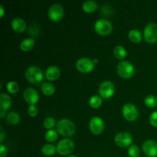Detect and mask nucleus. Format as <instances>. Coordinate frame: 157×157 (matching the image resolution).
<instances>
[{
  "label": "nucleus",
  "mask_w": 157,
  "mask_h": 157,
  "mask_svg": "<svg viewBox=\"0 0 157 157\" xmlns=\"http://www.w3.org/2000/svg\"><path fill=\"white\" fill-rule=\"evenodd\" d=\"M57 131L64 137H71L74 136L76 131L75 124L71 120L61 119L57 123Z\"/></svg>",
  "instance_id": "nucleus-1"
},
{
  "label": "nucleus",
  "mask_w": 157,
  "mask_h": 157,
  "mask_svg": "<svg viewBox=\"0 0 157 157\" xmlns=\"http://www.w3.org/2000/svg\"><path fill=\"white\" fill-rule=\"evenodd\" d=\"M25 77L29 82L32 84H38L42 81L44 78V74L42 71L37 66H31L26 69L25 72Z\"/></svg>",
  "instance_id": "nucleus-2"
},
{
  "label": "nucleus",
  "mask_w": 157,
  "mask_h": 157,
  "mask_svg": "<svg viewBox=\"0 0 157 157\" xmlns=\"http://www.w3.org/2000/svg\"><path fill=\"white\" fill-rule=\"evenodd\" d=\"M117 72L123 78H130L134 75L135 67L130 61H122L117 66Z\"/></svg>",
  "instance_id": "nucleus-3"
},
{
  "label": "nucleus",
  "mask_w": 157,
  "mask_h": 157,
  "mask_svg": "<svg viewBox=\"0 0 157 157\" xmlns=\"http://www.w3.org/2000/svg\"><path fill=\"white\" fill-rule=\"evenodd\" d=\"M57 152L61 156H69L75 150V144L70 139H63L57 144Z\"/></svg>",
  "instance_id": "nucleus-4"
},
{
  "label": "nucleus",
  "mask_w": 157,
  "mask_h": 157,
  "mask_svg": "<svg viewBox=\"0 0 157 157\" xmlns=\"http://www.w3.org/2000/svg\"><path fill=\"white\" fill-rule=\"evenodd\" d=\"M144 38L150 44L157 42V24L150 22L146 25L144 30Z\"/></svg>",
  "instance_id": "nucleus-5"
},
{
  "label": "nucleus",
  "mask_w": 157,
  "mask_h": 157,
  "mask_svg": "<svg viewBox=\"0 0 157 157\" xmlns=\"http://www.w3.org/2000/svg\"><path fill=\"white\" fill-rule=\"evenodd\" d=\"M94 30L101 35H107L111 33L113 25L110 21L104 18L98 20L94 24Z\"/></svg>",
  "instance_id": "nucleus-6"
},
{
  "label": "nucleus",
  "mask_w": 157,
  "mask_h": 157,
  "mask_svg": "<svg viewBox=\"0 0 157 157\" xmlns=\"http://www.w3.org/2000/svg\"><path fill=\"white\" fill-rule=\"evenodd\" d=\"M122 113L124 117L128 121H136L139 115L137 107L131 103H127L124 104L122 109Z\"/></svg>",
  "instance_id": "nucleus-7"
},
{
  "label": "nucleus",
  "mask_w": 157,
  "mask_h": 157,
  "mask_svg": "<svg viewBox=\"0 0 157 157\" xmlns=\"http://www.w3.org/2000/svg\"><path fill=\"white\" fill-rule=\"evenodd\" d=\"M98 90H99V94L101 98L104 99H109L114 94V84L110 81H104L99 86Z\"/></svg>",
  "instance_id": "nucleus-8"
},
{
  "label": "nucleus",
  "mask_w": 157,
  "mask_h": 157,
  "mask_svg": "<svg viewBox=\"0 0 157 157\" xmlns=\"http://www.w3.org/2000/svg\"><path fill=\"white\" fill-rule=\"evenodd\" d=\"M94 66L95 64L93 60L88 58H81L76 61L77 69L81 73H90L94 70Z\"/></svg>",
  "instance_id": "nucleus-9"
},
{
  "label": "nucleus",
  "mask_w": 157,
  "mask_h": 157,
  "mask_svg": "<svg viewBox=\"0 0 157 157\" xmlns=\"http://www.w3.org/2000/svg\"><path fill=\"white\" fill-rule=\"evenodd\" d=\"M114 142L117 146L121 148L130 147L133 142V137L131 134L127 132H121L117 133L114 137Z\"/></svg>",
  "instance_id": "nucleus-10"
},
{
  "label": "nucleus",
  "mask_w": 157,
  "mask_h": 157,
  "mask_svg": "<svg viewBox=\"0 0 157 157\" xmlns=\"http://www.w3.org/2000/svg\"><path fill=\"white\" fill-rule=\"evenodd\" d=\"M64 8L61 5L55 3L53 4L48 9V18L53 21H59L64 16Z\"/></svg>",
  "instance_id": "nucleus-11"
},
{
  "label": "nucleus",
  "mask_w": 157,
  "mask_h": 157,
  "mask_svg": "<svg viewBox=\"0 0 157 157\" xmlns=\"http://www.w3.org/2000/svg\"><path fill=\"white\" fill-rule=\"evenodd\" d=\"M89 129L94 135H99L104 129V122L100 117H94L89 122Z\"/></svg>",
  "instance_id": "nucleus-12"
},
{
  "label": "nucleus",
  "mask_w": 157,
  "mask_h": 157,
  "mask_svg": "<svg viewBox=\"0 0 157 157\" xmlns=\"http://www.w3.org/2000/svg\"><path fill=\"white\" fill-rule=\"evenodd\" d=\"M23 98L30 105H35L39 101V94L35 89L28 87L23 93Z\"/></svg>",
  "instance_id": "nucleus-13"
},
{
  "label": "nucleus",
  "mask_w": 157,
  "mask_h": 157,
  "mask_svg": "<svg viewBox=\"0 0 157 157\" xmlns=\"http://www.w3.org/2000/svg\"><path fill=\"white\" fill-rule=\"evenodd\" d=\"M143 151L147 156H157V143L152 140H147L143 144Z\"/></svg>",
  "instance_id": "nucleus-14"
},
{
  "label": "nucleus",
  "mask_w": 157,
  "mask_h": 157,
  "mask_svg": "<svg viewBox=\"0 0 157 157\" xmlns=\"http://www.w3.org/2000/svg\"><path fill=\"white\" fill-rule=\"evenodd\" d=\"M61 75V71L57 66L52 65L48 67L45 72V77L49 81H55L58 79Z\"/></svg>",
  "instance_id": "nucleus-15"
},
{
  "label": "nucleus",
  "mask_w": 157,
  "mask_h": 157,
  "mask_svg": "<svg viewBox=\"0 0 157 157\" xmlns=\"http://www.w3.org/2000/svg\"><path fill=\"white\" fill-rule=\"evenodd\" d=\"M11 27L18 33H21L26 29V23L21 18H15L11 21Z\"/></svg>",
  "instance_id": "nucleus-16"
},
{
  "label": "nucleus",
  "mask_w": 157,
  "mask_h": 157,
  "mask_svg": "<svg viewBox=\"0 0 157 157\" xmlns=\"http://www.w3.org/2000/svg\"><path fill=\"white\" fill-rule=\"evenodd\" d=\"M12 98L7 94L2 93L0 94V110L3 111L9 110L12 106Z\"/></svg>",
  "instance_id": "nucleus-17"
},
{
  "label": "nucleus",
  "mask_w": 157,
  "mask_h": 157,
  "mask_svg": "<svg viewBox=\"0 0 157 157\" xmlns=\"http://www.w3.org/2000/svg\"><path fill=\"white\" fill-rule=\"evenodd\" d=\"M35 39L32 38H28L23 40L20 44V48L23 52H29L35 46Z\"/></svg>",
  "instance_id": "nucleus-18"
},
{
  "label": "nucleus",
  "mask_w": 157,
  "mask_h": 157,
  "mask_svg": "<svg viewBox=\"0 0 157 157\" xmlns=\"http://www.w3.org/2000/svg\"><path fill=\"white\" fill-rule=\"evenodd\" d=\"M82 9L86 13H93L98 9V4L94 1L87 0L83 3Z\"/></svg>",
  "instance_id": "nucleus-19"
},
{
  "label": "nucleus",
  "mask_w": 157,
  "mask_h": 157,
  "mask_svg": "<svg viewBox=\"0 0 157 157\" xmlns=\"http://www.w3.org/2000/svg\"><path fill=\"white\" fill-rule=\"evenodd\" d=\"M128 38L132 42L140 43L143 39V35L138 29H131L128 33Z\"/></svg>",
  "instance_id": "nucleus-20"
},
{
  "label": "nucleus",
  "mask_w": 157,
  "mask_h": 157,
  "mask_svg": "<svg viewBox=\"0 0 157 157\" xmlns=\"http://www.w3.org/2000/svg\"><path fill=\"white\" fill-rule=\"evenodd\" d=\"M6 121L11 125H16L20 122V116L16 112L11 111L6 116Z\"/></svg>",
  "instance_id": "nucleus-21"
},
{
  "label": "nucleus",
  "mask_w": 157,
  "mask_h": 157,
  "mask_svg": "<svg viewBox=\"0 0 157 157\" xmlns=\"http://www.w3.org/2000/svg\"><path fill=\"white\" fill-rule=\"evenodd\" d=\"M41 90L44 95L50 96L52 95L55 91V86L50 82H44L41 87Z\"/></svg>",
  "instance_id": "nucleus-22"
},
{
  "label": "nucleus",
  "mask_w": 157,
  "mask_h": 157,
  "mask_svg": "<svg viewBox=\"0 0 157 157\" xmlns=\"http://www.w3.org/2000/svg\"><path fill=\"white\" fill-rule=\"evenodd\" d=\"M113 55L116 58L119 60H123L127 56V50L125 48L121 45H117L113 49Z\"/></svg>",
  "instance_id": "nucleus-23"
},
{
  "label": "nucleus",
  "mask_w": 157,
  "mask_h": 157,
  "mask_svg": "<svg viewBox=\"0 0 157 157\" xmlns=\"http://www.w3.org/2000/svg\"><path fill=\"white\" fill-rule=\"evenodd\" d=\"M41 152L44 156H53L57 152V147L52 144H45L41 147Z\"/></svg>",
  "instance_id": "nucleus-24"
},
{
  "label": "nucleus",
  "mask_w": 157,
  "mask_h": 157,
  "mask_svg": "<svg viewBox=\"0 0 157 157\" xmlns=\"http://www.w3.org/2000/svg\"><path fill=\"white\" fill-rule=\"evenodd\" d=\"M102 103V98L101 96H98V95H93L89 100V105L90 107L94 109L101 107Z\"/></svg>",
  "instance_id": "nucleus-25"
},
{
  "label": "nucleus",
  "mask_w": 157,
  "mask_h": 157,
  "mask_svg": "<svg viewBox=\"0 0 157 157\" xmlns=\"http://www.w3.org/2000/svg\"><path fill=\"white\" fill-rule=\"evenodd\" d=\"M46 140L50 143H54L58 140V131L55 130H48L44 135Z\"/></svg>",
  "instance_id": "nucleus-26"
},
{
  "label": "nucleus",
  "mask_w": 157,
  "mask_h": 157,
  "mask_svg": "<svg viewBox=\"0 0 157 157\" xmlns=\"http://www.w3.org/2000/svg\"><path fill=\"white\" fill-rule=\"evenodd\" d=\"M144 103H145L147 107H150V108L156 107H157V98L154 95H148L145 98Z\"/></svg>",
  "instance_id": "nucleus-27"
},
{
  "label": "nucleus",
  "mask_w": 157,
  "mask_h": 157,
  "mask_svg": "<svg viewBox=\"0 0 157 157\" xmlns=\"http://www.w3.org/2000/svg\"><path fill=\"white\" fill-rule=\"evenodd\" d=\"M6 88L9 93L15 94L19 90V86H18V83L15 82V81H9L6 85Z\"/></svg>",
  "instance_id": "nucleus-28"
},
{
  "label": "nucleus",
  "mask_w": 157,
  "mask_h": 157,
  "mask_svg": "<svg viewBox=\"0 0 157 157\" xmlns=\"http://www.w3.org/2000/svg\"><path fill=\"white\" fill-rule=\"evenodd\" d=\"M128 155L130 157H139L140 155V150L136 145H131L128 149Z\"/></svg>",
  "instance_id": "nucleus-29"
},
{
  "label": "nucleus",
  "mask_w": 157,
  "mask_h": 157,
  "mask_svg": "<svg viewBox=\"0 0 157 157\" xmlns=\"http://www.w3.org/2000/svg\"><path fill=\"white\" fill-rule=\"evenodd\" d=\"M55 126V120L53 117H49L45 118L44 121V128L48 129V130H52Z\"/></svg>",
  "instance_id": "nucleus-30"
},
{
  "label": "nucleus",
  "mask_w": 157,
  "mask_h": 157,
  "mask_svg": "<svg viewBox=\"0 0 157 157\" xmlns=\"http://www.w3.org/2000/svg\"><path fill=\"white\" fill-rule=\"evenodd\" d=\"M28 113L31 117H35L38 113V109L35 105H29L28 108Z\"/></svg>",
  "instance_id": "nucleus-31"
},
{
  "label": "nucleus",
  "mask_w": 157,
  "mask_h": 157,
  "mask_svg": "<svg viewBox=\"0 0 157 157\" xmlns=\"http://www.w3.org/2000/svg\"><path fill=\"white\" fill-rule=\"evenodd\" d=\"M150 123L153 127H157V110L153 112L150 116Z\"/></svg>",
  "instance_id": "nucleus-32"
},
{
  "label": "nucleus",
  "mask_w": 157,
  "mask_h": 157,
  "mask_svg": "<svg viewBox=\"0 0 157 157\" xmlns=\"http://www.w3.org/2000/svg\"><path fill=\"white\" fill-rule=\"evenodd\" d=\"M8 150L6 146L1 144L0 145V157H5L7 155Z\"/></svg>",
  "instance_id": "nucleus-33"
},
{
  "label": "nucleus",
  "mask_w": 157,
  "mask_h": 157,
  "mask_svg": "<svg viewBox=\"0 0 157 157\" xmlns=\"http://www.w3.org/2000/svg\"><path fill=\"white\" fill-rule=\"evenodd\" d=\"M5 138V132L3 131L2 129L1 128V131H0V142H2L3 140Z\"/></svg>",
  "instance_id": "nucleus-34"
},
{
  "label": "nucleus",
  "mask_w": 157,
  "mask_h": 157,
  "mask_svg": "<svg viewBox=\"0 0 157 157\" xmlns=\"http://www.w3.org/2000/svg\"><path fill=\"white\" fill-rule=\"evenodd\" d=\"M5 13V9L4 6L2 5H0V17H2Z\"/></svg>",
  "instance_id": "nucleus-35"
},
{
  "label": "nucleus",
  "mask_w": 157,
  "mask_h": 157,
  "mask_svg": "<svg viewBox=\"0 0 157 157\" xmlns=\"http://www.w3.org/2000/svg\"><path fill=\"white\" fill-rule=\"evenodd\" d=\"M5 112L6 111H3V110H0V117H1V118H3L5 116Z\"/></svg>",
  "instance_id": "nucleus-36"
},
{
  "label": "nucleus",
  "mask_w": 157,
  "mask_h": 157,
  "mask_svg": "<svg viewBox=\"0 0 157 157\" xmlns=\"http://www.w3.org/2000/svg\"><path fill=\"white\" fill-rule=\"evenodd\" d=\"M93 61H94V64H97V63L99 62V61H98V59H97V58H95V59H94Z\"/></svg>",
  "instance_id": "nucleus-37"
},
{
  "label": "nucleus",
  "mask_w": 157,
  "mask_h": 157,
  "mask_svg": "<svg viewBox=\"0 0 157 157\" xmlns=\"http://www.w3.org/2000/svg\"><path fill=\"white\" fill-rule=\"evenodd\" d=\"M67 157H78V156H75V155H69V156H67Z\"/></svg>",
  "instance_id": "nucleus-38"
},
{
  "label": "nucleus",
  "mask_w": 157,
  "mask_h": 157,
  "mask_svg": "<svg viewBox=\"0 0 157 157\" xmlns=\"http://www.w3.org/2000/svg\"><path fill=\"white\" fill-rule=\"evenodd\" d=\"M147 157H150V156H147Z\"/></svg>",
  "instance_id": "nucleus-39"
},
{
  "label": "nucleus",
  "mask_w": 157,
  "mask_h": 157,
  "mask_svg": "<svg viewBox=\"0 0 157 157\" xmlns=\"http://www.w3.org/2000/svg\"><path fill=\"white\" fill-rule=\"evenodd\" d=\"M156 157H157V156H156Z\"/></svg>",
  "instance_id": "nucleus-40"
}]
</instances>
